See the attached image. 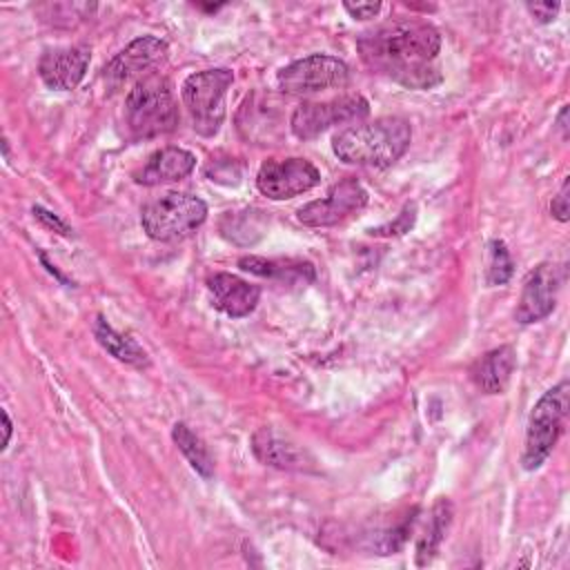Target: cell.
Returning <instances> with one entry per match:
<instances>
[{
    "instance_id": "obj_1",
    "label": "cell",
    "mask_w": 570,
    "mask_h": 570,
    "mask_svg": "<svg viewBox=\"0 0 570 570\" xmlns=\"http://www.w3.org/2000/svg\"><path fill=\"white\" fill-rule=\"evenodd\" d=\"M356 49L367 69L407 89H430L441 82V73L434 67L441 36L425 20L403 18L383 22L363 31Z\"/></svg>"
},
{
    "instance_id": "obj_2",
    "label": "cell",
    "mask_w": 570,
    "mask_h": 570,
    "mask_svg": "<svg viewBox=\"0 0 570 570\" xmlns=\"http://www.w3.org/2000/svg\"><path fill=\"white\" fill-rule=\"evenodd\" d=\"M410 140V122L399 116H385L372 122L345 127L332 138V149L338 160L350 165L390 167L405 154Z\"/></svg>"
},
{
    "instance_id": "obj_3",
    "label": "cell",
    "mask_w": 570,
    "mask_h": 570,
    "mask_svg": "<svg viewBox=\"0 0 570 570\" xmlns=\"http://www.w3.org/2000/svg\"><path fill=\"white\" fill-rule=\"evenodd\" d=\"M127 127L136 138H154L178 125V105L171 82L160 73H149L134 82L125 98Z\"/></svg>"
},
{
    "instance_id": "obj_4",
    "label": "cell",
    "mask_w": 570,
    "mask_h": 570,
    "mask_svg": "<svg viewBox=\"0 0 570 570\" xmlns=\"http://www.w3.org/2000/svg\"><path fill=\"white\" fill-rule=\"evenodd\" d=\"M207 218L203 198L187 191H167L142 207L140 225L154 240L169 243L194 234Z\"/></svg>"
},
{
    "instance_id": "obj_5",
    "label": "cell",
    "mask_w": 570,
    "mask_h": 570,
    "mask_svg": "<svg viewBox=\"0 0 570 570\" xmlns=\"http://www.w3.org/2000/svg\"><path fill=\"white\" fill-rule=\"evenodd\" d=\"M568 381H561L554 387L546 390L532 407L525 432V448L521 456L525 470L541 468L543 461L550 456L552 448L557 445L568 416Z\"/></svg>"
},
{
    "instance_id": "obj_6",
    "label": "cell",
    "mask_w": 570,
    "mask_h": 570,
    "mask_svg": "<svg viewBox=\"0 0 570 570\" xmlns=\"http://www.w3.org/2000/svg\"><path fill=\"white\" fill-rule=\"evenodd\" d=\"M234 82L232 69H205L185 78L183 82V102L191 116L194 129L200 136L218 134L225 120V96Z\"/></svg>"
},
{
    "instance_id": "obj_7",
    "label": "cell",
    "mask_w": 570,
    "mask_h": 570,
    "mask_svg": "<svg viewBox=\"0 0 570 570\" xmlns=\"http://www.w3.org/2000/svg\"><path fill=\"white\" fill-rule=\"evenodd\" d=\"M350 80L347 65L327 53H312L307 58H301L287 67H283L276 76L278 87L285 94L294 96H309L325 89L345 87Z\"/></svg>"
},
{
    "instance_id": "obj_8",
    "label": "cell",
    "mask_w": 570,
    "mask_h": 570,
    "mask_svg": "<svg viewBox=\"0 0 570 570\" xmlns=\"http://www.w3.org/2000/svg\"><path fill=\"white\" fill-rule=\"evenodd\" d=\"M367 114V100L361 94H350L325 102H301L289 118V127L296 138L309 140L334 125L363 120Z\"/></svg>"
},
{
    "instance_id": "obj_9",
    "label": "cell",
    "mask_w": 570,
    "mask_h": 570,
    "mask_svg": "<svg viewBox=\"0 0 570 570\" xmlns=\"http://www.w3.org/2000/svg\"><path fill=\"white\" fill-rule=\"evenodd\" d=\"M321 183V171L305 158H269L258 167L256 187L272 200L294 198Z\"/></svg>"
},
{
    "instance_id": "obj_10",
    "label": "cell",
    "mask_w": 570,
    "mask_h": 570,
    "mask_svg": "<svg viewBox=\"0 0 570 570\" xmlns=\"http://www.w3.org/2000/svg\"><path fill=\"white\" fill-rule=\"evenodd\" d=\"M167 58V42L156 36H140L131 40L122 51H118L105 67L102 80L109 91L120 89L131 80L145 78V73L158 67ZM149 76V73H147Z\"/></svg>"
},
{
    "instance_id": "obj_11",
    "label": "cell",
    "mask_w": 570,
    "mask_h": 570,
    "mask_svg": "<svg viewBox=\"0 0 570 570\" xmlns=\"http://www.w3.org/2000/svg\"><path fill=\"white\" fill-rule=\"evenodd\" d=\"M365 205H367L365 187L356 178H345L332 185L323 198L303 205L296 216L307 227H330L361 212Z\"/></svg>"
},
{
    "instance_id": "obj_12",
    "label": "cell",
    "mask_w": 570,
    "mask_h": 570,
    "mask_svg": "<svg viewBox=\"0 0 570 570\" xmlns=\"http://www.w3.org/2000/svg\"><path fill=\"white\" fill-rule=\"evenodd\" d=\"M561 283H563L561 265H554V263L537 265L523 281V289L514 307L517 323L530 325L546 318L557 305V294L561 289Z\"/></svg>"
},
{
    "instance_id": "obj_13",
    "label": "cell",
    "mask_w": 570,
    "mask_h": 570,
    "mask_svg": "<svg viewBox=\"0 0 570 570\" xmlns=\"http://www.w3.org/2000/svg\"><path fill=\"white\" fill-rule=\"evenodd\" d=\"M89 60H91V51L85 45L47 49L40 56L38 73L49 89L69 91L78 87V82L85 78Z\"/></svg>"
},
{
    "instance_id": "obj_14",
    "label": "cell",
    "mask_w": 570,
    "mask_h": 570,
    "mask_svg": "<svg viewBox=\"0 0 570 570\" xmlns=\"http://www.w3.org/2000/svg\"><path fill=\"white\" fill-rule=\"evenodd\" d=\"M207 289L212 294L214 307H218L223 314L232 316V318H240L247 316L249 312H254V307L258 305L261 298V289L234 274L227 272H218L214 276H209L207 281Z\"/></svg>"
},
{
    "instance_id": "obj_15",
    "label": "cell",
    "mask_w": 570,
    "mask_h": 570,
    "mask_svg": "<svg viewBox=\"0 0 570 570\" xmlns=\"http://www.w3.org/2000/svg\"><path fill=\"white\" fill-rule=\"evenodd\" d=\"M252 452L258 461L278 470H303L312 463L301 445L281 436L272 428H261L254 432Z\"/></svg>"
},
{
    "instance_id": "obj_16",
    "label": "cell",
    "mask_w": 570,
    "mask_h": 570,
    "mask_svg": "<svg viewBox=\"0 0 570 570\" xmlns=\"http://www.w3.org/2000/svg\"><path fill=\"white\" fill-rule=\"evenodd\" d=\"M196 167V156L183 147H163L154 151L140 171H136V183L140 185H163L174 183L191 174Z\"/></svg>"
},
{
    "instance_id": "obj_17",
    "label": "cell",
    "mask_w": 570,
    "mask_h": 570,
    "mask_svg": "<svg viewBox=\"0 0 570 570\" xmlns=\"http://www.w3.org/2000/svg\"><path fill=\"white\" fill-rule=\"evenodd\" d=\"M517 365V352L512 345H501L485 352L481 358L474 361L470 367V376L474 385L485 394H501Z\"/></svg>"
},
{
    "instance_id": "obj_18",
    "label": "cell",
    "mask_w": 570,
    "mask_h": 570,
    "mask_svg": "<svg viewBox=\"0 0 570 570\" xmlns=\"http://www.w3.org/2000/svg\"><path fill=\"white\" fill-rule=\"evenodd\" d=\"M238 267L276 283L285 285H305L316 278L314 265L309 261L301 258H263V256H243L238 261Z\"/></svg>"
},
{
    "instance_id": "obj_19",
    "label": "cell",
    "mask_w": 570,
    "mask_h": 570,
    "mask_svg": "<svg viewBox=\"0 0 570 570\" xmlns=\"http://www.w3.org/2000/svg\"><path fill=\"white\" fill-rule=\"evenodd\" d=\"M94 336L96 341L118 361L127 363V365H134V367H147L149 365V356L147 352L131 338V336H125L120 332H116L102 316H98L94 321Z\"/></svg>"
},
{
    "instance_id": "obj_20",
    "label": "cell",
    "mask_w": 570,
    "mask_h": 570,
    "mask_svg": "<svg viewBox=\"0 0 570 570\" xmlns=\"http://www.w3.org/2000/svg\"><path fill=\"white\" fill-rule=\"evenodd\" d=\"M450 521H452V503L448 499H439L430 512L423 534L416 541V563L419 566H428L434 559L441 541L445 539Z\"/></svg>"
},
{
    "instance_id": "obj_21",
    "label": "cell",
    "mask_w": 570,
    "mask_h": 570,
    "mask_svg": "<svg viewBox=\"0 0 570 570\" xmlns=\"http://www.w3.org/2000/svg\"><path fill=\"white\" fill-rule=\"evenodd\" d=\"M171 439L178 445V450L185 454V459L189 461V465L203 476V479H212L214 476V461L212 454L207 450V445L203 443L200 436H196L189 425L185 423H176L171 428Z\"/></svg>"
},
{
    "instance_id": "obj_22",
    "label": "cell",
    "mask_w": 570,
    "mask_h": 570,
    "mask_svg": "<svg viewBox=\"0 0 570 570\" xmlns=\"http://www.w3.org/2000/svg\"><path fill=\"white\" fill-rule=\"evenodd\" d=\"M263 212L258 209H243V212H227L220 218V234L240 245V234H245V245L258 240L263 236Z\"/></svg>"
},
{
    "instance_id": "obj_23",
    "label": "cell",
    "mask_w": 570,
    "mask_h": 570,
    "mask_svg": "<svg viewBox=\"0 0 570 570\" xmlns=\"http://www.w3.org/2000/svg\"><path fill=\"white\" fill-rule=\"evenodd\" d=\"M512 276V258L503 240L490 243V263H488V283L503 285Z\"/></svg>"
},
{
    "instance_id": "obj_24",
    "label": "cell",
    "mask_w": 570,
    "mask_h": 570,
    "mask_svg": "<svg viewBox=\"0 0 570 570\" xmlns=\"http://www.w3.org/2000/svg\"><path fill=\"white\" fill-rule=\"evenodd\" d=\"M414 212H416L414 205H407V207L399 214V218H396L394 223H387V225H383V227L370 229V234H372V236H399V234H405V232H410V227L414 225V218H416Z\"/></svg>"
},
{
    "instance_id": "obj_25",
    "label": "cell",
    "mask_w": 570,
    "mask_h": 570,
    "mask_svg": "<svg viewBox=\"0 0 570 570\" xmlns=\"http://www.w3.org/2000/svg\"><path fill=\"white\" fill-rule=\"evenodd\" d=\"M568 189H570V178H566V180H563V185H561L559 194H557V196L552 198V203H550V212H552V216H554L557 220H561V223H566V220L570 218Z\"/></svg>"
},
{
    "instance_id": "obj_26",
    "label": "cell",
    "mask_w": 570,
    "mask_h": 570,
    "mask_svg": "<svg viewBox=\"0 0 570 570\" xmlns=\"http://www.w3.org/2000/svg\"><path fill=\"white\" fill-rule=\"evenodd\" d=\"M33 216L42 223V225H47L49 229H53V232H58V234H62V236H69L71 234V229H69V225L65 223V220H60L56 214H51V212H47L45 207H40V205H36L33 209Z\"/></svg>"
},
{
    "instance_id": "obj_27",
    "label": "cell",
    "mask_w": 570,
    "mask_h": 570,
    "mask_svg": "<svg viewBox=\"0 0 570 570\" xmlns=\"http://www.w3.org/2000/svg\"><path fill=\"white\" fill-rule=\"evenodd\" d=\"M343 9L356 20H367L381 11V2H343Z\"/></svg>"
},
{
    "instance_id": "obj_28",
    "label": "cell",
    "mask_w": 570,
    "mask_h": 570,
    "mask_svg": "<svg viewBox=\"0 0 570 570\" xmlns=\"http://www.w3.org/2000/svg\"><path fill=\"white\" fill-rule=\"evenodd\" d=\"M559 2H530L528 4V11L539 20V22H550V20H554V16L559 13Z\"/></svg>"
},
{
    "instance_id": "obj_29",
    "label": "cell",
    "mask_w": 570,
    "mask_h": 570,
    "mask_svg": "<svg viewBox=\"0 0 570 570\" xmlns=\"http://www.w3.org/2000/svg\"><path fill=\"white\" fill-rule=\"evenodd\" d=\"M557 127H559L563 140H568V105L561 107V111H559V116H557Z\"/></svg>"
},
{
    "instance_id": "obj_30",
    "label": "cell",
    "mask_w": 570,
    "mask_h": 570,
    "mask_svg": "<svg viewBox=\"0 0 570 570\" xmlns=\"http://www.w3.org/2000/svg\"><path fill=\"white\" fill-rule=\"evenodd\" d=\"M2 423H4V441H2V448H7L9 439H11V419L7 414V410H2Z\"/></svg>"
}]
</instances>
